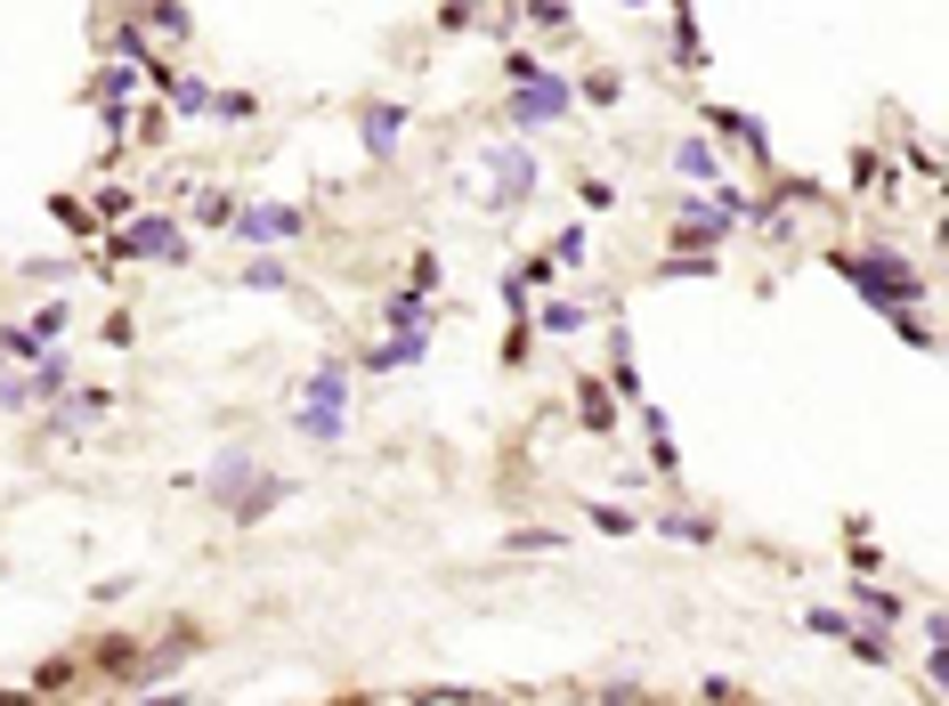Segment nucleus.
Listing matches in <instances>:
<instances>
[{"mask_svg": "<svg viewBox=\"0 0 949 706\" xmlns=\"http://www.w3.org/2000/svg\"><path fill=\"white\" fill-rule=\"evenodd\" d=\"M844 277H852L877 309H910V301L925 293L917 268H910V260H893V253H860V260H844Z\"/></svg>", "mask_w": 949, "mask_h": 706, "instance_id": "f03ea898", "label": "nucleus"}, {"mask_svg": "<svg viewBox=\"0 0 949 706\" xmlns=\"http://www.w3.org/2000/svg\"><path fill=\"white\" fill-rule=\"evenodd\" d=\"M487 163H495V187H487V195H495V203H528V187H535V155H528V147H495Z\"/></svg>", "mask_w": 949, "mask_h": 706, "instance_id": "39448f33", "label": "nucleus"}, {"mask_svg": "<svg viewBox=\"0 0 949 706\" xmlns=\"http://www.w3.org/2000/svg\"><path fill=\"white\" fill-rule=\"evenodd\" d=\"M568 114V81H544V74H528V90L511 98V122H561Z\"/></svg>", "mask_w": 949, "mask_h": 706, "instance_id": "423d86ee", "label": "nucleus"}, {"mask_svg": "<svg viewBox=\"0 0 949 706\" xmlns=\"http://www.w3.org/2000/svg\"><path fill=\"white\" fill-rule=\"evenodd\" d=\"M341 399H349V373H341L334 358H325L317 373H308V390H301V439L334 447V439H341V423H349V414H341Z\"/></svg>", "mask_w": 949, "mask_h": 706, "instance_id": "f257e3e1", "label": "nucleus"}, {"mask_svg": "<svg viewBox=\"0 0 949 706\" xmlns=\"http://www.w3.org/2000/svg\"><path fill=\"white\" fill-rule=\"evenodd\" d=\"M155 25L171 33V41H188V9H179V0H155Z\"/></svg>", "mask_w": 949, "mask_h": 706, "instance_id": "dca6fc26", "label": "nucleus"}, {"mask_svg": "<svg viewBox=\"0 0 949 706\" xmlns=\"http://www.w3.org/2000/svg\"><path fill=\"white\" fill-rule=\"evenodd\" d=\"M162 90H171V107H179V114H212V90H203L195 74H171Z\"/></svg>", "mask_w": 949, "mask_h": 706, "instance_id": "f8f14e48", "label": "nucleus"}, {"mask_svg": "<svg viewBox=\"0 0 949 706\" xmlns=\"http://www.w3.org/2000/svg\"><path fill=\"white\" fill-rule=\"evenodd\" d=\"M674 236H682V244H722V236H731V212H722V203H690Z\"/></svg>", "mask_w": 949, "mask_h": 706, "instance_id": "6e6552de", "label": "nucleus"}, {"mask_svg": "<svg viewBox=\"0 0 949 706\" xmlns=\"http://www.w3.org/2000/svg\"><path fill=\"white\" fill-rule=\"evenodd\" d=\"M552 260H568V268L585 260V227H561V236H552Z\"/></svg>", "mask_w": 949, "mask_h": 706, "instance_id": "f3484780", "label": "nucleus"}, {"mask_svg": "<svg viewBox=\"0 0 949 706\" xmlns=\"http://www.w3.org/2000/svg\"><path fill=\"white\" fill-rule=\"evenodd\" d=\"M415 358H422V334H398V341L365 349V373H398V366H415Z\"/></svg>", "mask_w": 949, "mask_h": 706, "instance_id": "1a4fd4ad", "label": "nucleus"}, {"mask_svg": "<svg viewBox=\"0 0 949 706\" xmlns=\"http://www.w3.org/2000/svg\"><path fill=\"white\" fill-rule=\"evenodd\" d=\"M308 227V212H293V203H244L236 212V236L244 244H293Z\"/></svg>", "mask_w": 949, "mask_h": 706, "instance_id": "7ed1b4c3", "label": "nucleus"}, {"mask_svg": "<svg viewBox=\"0 0 949 706\" xmlns=\"http://www.w3.org/2000/svg\"><path fill=\"white\" fill-rule=\"evenodd\" d=\"M585 430H617V423H609V399H601V382H585Z\"/></svg>", "mask_w": 949, "mask_h": 706, "instance_id": "2eb2a0df", "label": "nucleus"}, {"mask_svg": "<svg viewBox=\"0 0 949 706\" xmlns=\"http://www.w3.org/2000/svg\"><path fill=\"white\" fill-rule=\"evenodd\" d=\"M674 171H682V179H714L722 163H714V147H707V138H682V147H674Z\"/></svg>", "mask_w": 949, "mask_h": 706, "instance_id": "9b49d317", "label": "nucleus"}, {"mask_svg": "<svg viewBox=\"0 0 949 706\" xmlns=\"http://www.w3.org/2000/svg\"><path fill=\"white\" fill-rule=\"evenodd\" d=\"M244 480H252V455H219V471H212V495H219V504H236V495H244Z\"/></svg>", "mask_w": 949, "mask_h": 706, "instance_id": "9d476101", "label": "nucleus"}, {"mask_svg": "<svg viewBox=\"0 0 949 706\" xmlns=\"http://www.w3.org/2000/svg\"><path fill=\"white\" fill-rule=\"evenodd\" d=\"M138 253H162V260H188V236H179V220H162V212H147L131 227V236H114V260H138Z\"/></svg>", "mask_w": 949, "mask_h": 706, "instance_id": "20e7f679", "label": "nucleus"}, {"mask_svg": "<svg viewBox=\"0 0 949 706\" xmlns=\"http://www.w3.org/2000/svg\"><path fill=\"white\" fill-rule=\"evenodd\" d=\"M358 131H365V147H374V163H382L389 147H398V131H406V107H365Z\"/></svg>", "mask_w": 949, "mask_h": 706, "instance_id": "0eeeda50", "label": "nucleus"}, {"mask_svg": "<svg viewBox=\"0 0 949 706\" xmlns=\"http://www.w3.org/2000/svg\"><path fill=\"white\" fill-rule=\"evenodd\" d=\"M576 325H585V309H576V301H552L544 309V334H576Z\"/></svg>", "mask_w": 949, "mask_h": 706, "instance_id": "ddd939ff", "label": "nucleus"}, {"mask_svg": "<svg viewBox=\"0 0 949 706\" xmlns=\"http://www.w3.org/2000/svg\"><path fill=\"white\" fill-rule=\"evenodd\" d=\"M212 114H219V122H252V98H244V90L219 98V90H212Z\"/></svg>", "mask_w": 949, "mask_h": 706, "instance_id": "4468645a", "label": "nucleus"}]
</instances>
